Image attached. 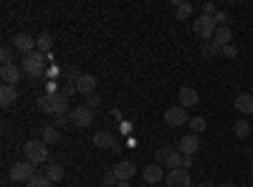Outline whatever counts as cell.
I'll return each instance as SVG.
<instances>
[{
	"instance_id": "obj_1",
	"label": "cell",
	"mask_w": 253,
	"mask_h": 187,
	"mask_svg": "<svg viewBox=\"0 0 253 187\" xmlns=\"http://www.w3.org/2000/svg\"><path fill=\"white\" fill-rule=\"evenodd\" d=\"M46 64H48V56L41 53V51H33V53L23 56V61H20V69H23L26 76L36 78V76H43V74H46Z\"/></svg>"
},
{
	"instance_id": "obj_2",
	"label": "cell",
	"mask_w": 253,
	"mask_h": 187,
	"mask_svg": "<svg viewBox=\"0 0 253 187\" xmlns=\"http://www.w3.org/2000/svg\"><path fill=\"white\" fill-rule=\"evenodd\" d=\"M23 154H26V162H31L33 167L46 164V159H48V144L43 139H28L23 144Z\"/></svg>"
},
{
	"instance_id": "obj_3",
	"label": "cell",
	"mask_w": 253,
	"mask_h": 187,
	"mask_svg": "<svg viewBox=\"0 0 253 187\" xmlns=\"http://www.w3.org/2000/svg\"><path fill=\"white\" fill-rule=\"evenodd\" d=\"M155 162L160 167H167V170H177L182 164V154L177 150H170V147H160L155 152Z\"/></svg>"
},
{
	"instance_id": "obj_4",
	"label": "cell",
	"mask_w": 253,
	"mask_h": 187,
	"mask_svg": "<svg viewBox=\"0 0 253 187\" xmlns=\"http://www.w3.org/2000/svg\"><path fill=\"white\" fill-rule=\"evenodd\" d=\"M193 31H195V36H198V38H203V43H205V40H213V36H215L218 26H215V20H213V18H208V15H198V20L193 23Z\"/></svg>"
},
{
	"instance_id": "obj_5",
	"label": "cell",
	"mask_w": 253,
	"mask_h": 187,
	"mask_svg": "<svg viewBox=\"0 0 253 187\" xmlns=\"http://www.w3.org/2000/svg\"><path fill=\"white\" fill-rule=\"evenodd\" d=\"M165 124H167V127H172V129L182 127V124H190L187 109H185V107H180V104H175V107H170V109L165 112Z\"/></svg>"
},
{
	"instance_id": "obj_6",
	"label": "cell",
	"mask_w": 253,
	"mask_h": 187,
	"mask_svg": "<svg viewBox=\"0 0 253 187\" xmlns=\"http://www.w3.org/2000/svg\"><path fill=\"white\" fill-rule=\"evenodd\" d=\"M36 177V167L31 162H15L10 167V180L13 182H28Z\"/></svg>"
},
{
	"instance_id": "obj_7",
	"label": "cell",
	"mask_w": 253,
	"mask_h": 187,
	"mask_svg": "<svg viewBox=\"0 0 253 187\" xmlns=\"http://www.w3.org/2000/svg\"><path fill=\"white\" fill-rule=\"evenodd\" d=\"M165 182H167V187H193L190 172H187V170H182V167L170 170V172H167V177H165Z\"/></svg>"
},
{
	"instance_id": "obj_8",
	"label": "cell",
	"mask_w": 253,
	"mask_h": 187,
	"mask_svg": "<svg viewBox=\"0 0 253 187\" xmlns=\"http://www.w3.org/2000/svg\"><path fill=\"white\" fill-rule=\"evenodd\" d=\"M74 86L81 96H89V94H96V76L91 74H79L74 78Z\"/></svg>"
},
{
	"instance_id": "obj_9",
	"label": "cell",
	"mask_w": 253,
	"mask_h": 187,
	"mask_svg": "<svg viewBox=\"0 0 253 187\" xmlns=\"http://www.w3.org/2000/svg\"><path fill=\"white\" fill-rule=\"evenodd\" d=\"M112 170H114V175H117L119 182H129V180L137 175V164H134L132 159H122V162L114 164Z\"/></svg>"
},
{
	"instance_id": "obj_10",
	"label": "cell",
	"mask_w": 253,
	"mask_h": 187,
	"mask_svg": "<svg viewBox=\"0 0 253 187\" xmlns=\"http://www.w3.org/2000/svg\"><path fill=\"white\" fill-rule=\"evenodd\" d=\"M91 121H94V112H91L89 107H76V109H71V124H76L79 129H86Z\"/></svg>"
},
{
	"instance_id": "obj_11",
	"label": "cell",
	"mask_w": 253,
	"mask_h": 187,
	"mask_svg": "<svg viewBox=\"0 0 253 187\" xmlns=\"http://www.w3.org/2000/svg\"><path fill=\"white\" fill-rule=\"evenodd\" d=\"M13 46H15V51H18V53L28 56V53H33V51H36V38H33V36H28V33H15V36H13Z\"/></svg>"
},
{
	"instance_id": "obj_12",
	"label": "cell",
	"mask_w": 253,
	"mask_h": 187,
	"mask_svg": "<svg viewBox=\"0 0 253 187\" xmlns=\"http://www.w3.org/2000/svg\"><path fill=\"white\" fill-rule=\"evenodd\" d=\"M198 150H200V137H198V134H185V137L177 142V152H180L182 157H187V154L195 157Z\"/></svg>"
},
{
	"instance_id": "obj_13",
	"label": "cell",
	"mask_w": 253,
	"mask_h": 187,
	"mask_svg": "<svg viewBox=\"0 0 253 187\" xmlns=\"http://www.w3.org/2000/svg\"><path fill=\"white\" fill-rule=\"evenodd\" d=\"M177 101H180V107H185V109L198 107V104H200V94H198V89H193V86H182L180 94H177Z\"/></svg>"
},
{
	"instance_id": "obj_14",
	"label": "cell",
	"mask_w": 253,
	"mask_h": 187,
	"mask_svg": "<svg viewBox=\"0 0 253 187\" xmlns=\"http://www.w3.org/2000/svg\"><path fill=\"white\" fill-rule=\"evenodd\" d=\"M20 76H23V69L15 66V64L0 69V78H3V84H8V86H15L18 81H20Z\"/></svg>"
},
{
	"instance_id": "obj_15",
	"label": "cell",
	"mask_w": 253,
	"mask_h": 187,
	"mask_svg": "<svg viewBox=\"0 0 253 187\" xmlns=\"http://www.w3.org/2000/svg\"><path fill=\"white\" fill-rule=\"evenodd\" d=\"M142 177H144L147 185H157V182L165 180V172H162V167L157 162H152V164H147V167L142 170Z\"/></svg>"
},
{
	"instance_id": "obj_16",
	"label": "cell",
	"mask_w": 253,
	"mask_h": 187,
	"mask_svg": "<svg viewBox=\"0 0 253 187\" xmlns=\"http://www.w3.org/2000/svg\"><path fill=\"white\" fill-rule=\"evenodd\" d=\"M91 142L96 144V147H101V150H114V147H117V144H114V134H112L109 129L96 132V134L91 137Z\"/></svg>"
},
{
	"instance_id": "obj_17",
	"label": "cell",
	"mask_w": 253,
	"mask_h": 187,
	"mask_svg": "<svg viewBox=\"0 0 253 187\" xmlns=\"http://www.w3.org/2000/svg\"><path fill=\"white\" fill-rule=\"evenodd\" d=\"M48 96H51V94H48ZM51 107H53V114H56V116H61V114H71V109H69V96H63L61 91L51 96Z\"/></svg>"
},
{
	"instance_id": "obj_18",
	"label": "cell",
	"mask_w": 253,
	"mask_h": 187,
	"mask_svg": "<svg viewBox=\"0 0 253 187\" xmlns=\"http://www.w3.org/2000/svg\"><path fill=\"white\" fill-rule=\"evenodd\" d=\"M15 101H18V89L15 86H8V84L0 86V107L8 109V107H13Z\"/></svg>"
},
{
	"instance_id": "obj_19",
	"label": "cell",
	"mask_w": 253,
	"mask_h": 187,
	"mask_svg": "<svg viewBox=\"0 0 253 187\" xmlns=\"http://www.w3.org/2000/svg\"><path fill=\"white\" fill-rule=\"evenodd\" d=\"M36 51L46 53V56L53 51V36H51L48 31H43V33H38V36H36Z\"/></svg>"
},
{
	"instance_id": "obj_20",
	"label": "cell",
	"mask_w": 253,
	"mask_h": 187,
	"mask_svg": "<svg viewBox=\"0 0 253 187\" xmlns=\"http://www.w3.org/2000/svg\"><path fill=\"white\" fill-rule=\"evenodd\" d=\"M236 109L241 112V114H253V94H238V99H236Z\"/></svg>"
},
{
	"instance_id": "obj_21",
	"label": "cell",
	"mask_w": 253,
	"mask_h": 187,
	"mask_svg": "<svg viewBox=\"0 0 253 187\" xmlns=\"http://www.w3.org/2000/svg\"><path fill=\"white\" fill-rule=\"evenodd\" d=\"M41 139H43L48 147H53V144L61 142V129L56 127V124H51V127H43V134H41Z\"/></svg>"
},
{
	"instance_id": "obj_22",
	"label": "cell",
	"mask_w": 253,
	"mask_h": 187,
	"mask_svg": "<svg viewBox=\"0 0 253 187\" xmlns=\"http://www.w3.org/2000/svg\"><path fill=\"white\" fill-rule=\"evenodd\" d=\"M213 40L223 48V46H230V40H233V31H230V26H220L213 36Z\"/></svg>"
},
{
	"instance_id": "obj_23",
	"label": "cell",
	"mask_w": 253,
	"mask_h": 187,
	"mask_svg": "<svg viewBox=\"0 0 253 187\" xmlns=\"http://www.w3.org/2000/svg\"><path fill=\"white\" fill-rule=\"evenodd\" d=\"M175 8V15L177 20H187L190 15H193V3H187V0H180V3H172Z\"/></svg>"
},
{
	"instance_id": "obj_24",
	"label": "cell",
	"mask_w": 253,
	"mask_h": 187,
	"mask_svg": "<svg viewBox=\"0 0 253 187\" xmlns=\"http://www.w3.org/2000/svg\"><path fill=\"white\" fill-rule=\"evenodd\" d=\"M51 182H61L63 180V167H61V164L58 162H48L46 164V172H43Z\"/></svg>"
},
{
	"instance_id": "obj_25",
	"label": "cell",
	"mask_w": 253,
	"mask_h": 187,
	"mask_svg": "<svg viewBox=\"0 0 253 187\" xmlns=\"http://www.w3.org/2000/svg\"><path fill=\"white\" fill-rule=\"evenodd\" d=\"M218 53H220V46L215 43V40H205L203 48H200V56L203 58H215Z\"/></svg>"
},
{
	"instance_id": "obj_26",
	"label": "cell",
	"mask_w": 253,
	"mask_h": 187,
	"mask_svg": "<svg viewBox=\"0 0 253 187\" xmlns=\"http://www.w3.org/2000/svg\"><path fill=\"white\" fill-rule=\"evenodd\" d=\"M233 132H236V137H238V139H246V137L251 134V121L238 119V121H236V127H233Z\"/></svg>"
},
{
	"instance_id": "obj_27",
	"label": "cell",
	"mask_w": 253,
	"mask_h": 187,
	"mask_svg": "<svg viewBox=\"0 0 253 187\" xmlns=\"http://www.w3.org/2000/svg\"><path fill=\"white\" fill-rule=\"evenodd\" d=\"M26 187H53V182H51L46 175H36L33 180L26 182Z\"/></svg>"
},
{
	"instance_id": "obj_28",
	"label": "cell",
	"mask_w": 253,
	"mask_h": 187,
	"mask_svg": "<svg viewBox=\"0 0 253 187\" xmlns=\"http://www.w3.org/2000/svg\"><path fill=\"white\" fill-rule=\"evenodd\" d=\"M36 104H38V109L43 112V114H53V107H51V96H48V94H43V96H41Z\"/></svg>"
},
{
	"instance_id": "obj_29",
	"label": "cell",
	"mask_w": 253,
	"mask_h": 187,
	"mask_svg": "<svg viewBox=\"0 0 253 187\" xmlns=\"http://www.w3.org/2000/svg\"><path fill=\"white\" fill-rule=\"evenodd\" d=\"M190 127H193V134H200V132H205L208 124H205L203 116H193V119H190Z\"/></svg>"
},
{
	"instance_id": "obj_30",
	"label": "cell",
	"mask_w": 253,
	"mask_h": 187,
	"mask_svg": "<svg viewBox=\"0 0 253 187\" xmlns=\"http://www.w3.org/2000/svg\"><path fill=\"white\" fill-rule=\"evenodd\" d=\"M104 187H117L119 185V180H117V175H114V170H107V172H104Z\"/></svg>"
},
{
	"instance_id": "obj_31",
	"label": "cell",
	"mask_w": 253,
	"mask_h": 187,
	"mask_svg": "<svg viewBox=\"0 0 253 187\" xmlns=\"http://www.w3.org/2000/svg\"><path fill=\"white\" fill-rule=\"evenodd\" d=\"M84 101H86L84 107H89V109L94 112V109L99 107V101H101V99H99V94H89V96H84Z\"/></svg>"
},
{
	"instance_id": "obj_32",
	"label": "cell",
	"mask_w": 253,
	"mask_h": 187,
	"mask_svg": "<svg viewBox=\"0 0 253 187\" xmlns=\"http://www.w3.org/2000/svg\"><path fill=\"white\" fill-rule=\"evenodd\" d=\"M0 61H3V66H10L13 64V51L8 46H3V51H0Z\"/></svg>"
},
{
	"instance_id": "obj_33",
	"label": "cell",
	"mask_w": 253,
	"mask_h": 187,
	"mask_svg": "<svg viewBox=\"0 0 253 187\" xmlns=\"http://www.w3.org/2000/svg\"><path fill=\"white\" fill-rule=\"evenodd\" d=\"M215 13H218L215 3H203V15H208V18H215Z\"/></svg>"
},
{
	"instance_id": "obj_34",
	"label": "cell",
	"mask_w": 253,
	"mask_h": 187,
	"mask_svg": "<svg viewBox=\"0 0 253 187\" xmlns=\"http://www.w3.org/2000/svg\"><path fill=\"white\" fill-rule=\"evenodd\" d=\"M220 53H223L225 58H236V56H238V48H236L233 43H230V46H223V48H220Z\"/></svg>"
},
{
	"instance_id": "obj_35",
	"label": "cell",
	"mask_w": 253,
	"mask_h": 187,
	"mask_svg": "<svg viewBox=\"0 0 253 187\" xmlns=\"http://www.w3.org/2000/svg\"><path fill=\"white\" fill-rule=\"evenodd\" d=\"M69 124H71V114H61V116H56V127H58V129L69 127Z\"/></svg>"
},
{
	"instance_id": "obj_36",
	"label": "cell",
	"mask_w": 253,
	"mask_h": 187,
	"mask_svg": "<svg viewBox=\"0 0 253 187\" xmlns=\"http://www.w3.org/2000/svg\"><path fill=\"white\" fill-rule=\"evenodd\" d=\"M182 170H190V167H195V157L193 154H187V157H182V164H180Z\"/></svg>"
},
{
	"instance_id": "obj_37",
	"label": "cell",
	"mask_w": 253,
	"mask_h": 187,
	"mask_svg": "<svg viewBox=\"0 0 253 187\" xmlns=\"http://www.w3.org/2000/svg\"><path fill=\"white\" fill-rule=\"evenodd\" d=\"M213 20H215V26H218V28H220V26H225V20H228V15H225V13H223V10H218V13H215V18H213Z\"/></svg>"
},
{
	"instance_id": "obj_38",
	"label": "cell",
	"mask_w": 253,
	"mask_h": 187,
	"mask_svg": "<svg viewBox=\"0 0 253 187\" xmlns=\"http://www.w3.org/2000/svg\"><path fill=\"white\" fill-rule=\"evenodd\" d=\"M58 74H61V69H58V66H48V69H46V76H53V78H56Z\"/></svg>"
},
{
	"instance_id": "obj_39",
	"label": "cell",
	"mask_w": 253,
	"mask_h": 187,
	"mask_svg": "<svg viewBox=\"0 0 253 187\" xmlns=\"http://www.w3.org/2000/svg\"><path fill=\"white\" fill-rule=\"evenodd\" d=\"M198 187H215V185H213V182H200Z\"/></svg>"
},
{
	"instance_id": "obj_40",
	"label": "cell",
	"mask_w": 253,
	"mask_h": 187,
	"mask_svg": "<svg viewBox=\"0 0 253 187\" xmlns=\"http://www.w3.org/2000/svg\"><path fill=\"white\" fill-rule=\"evenodd\" d=\"M218 187H236L233 182H223V185H218Z\"/></svg>"
},
{
	"instance_id": "obj_41",
	"label": "cell",
	"mask_w": 253,
	"mask_h": 187,
	"mask_svg": "<svg viewBox=\"0 0 253 187\" xmlns=\"http://www.w3.org/2000/svg\"><path fill=\"white\" fill-rule=\"evenodd\" d=\"M117 187H132V185H129V182H119Z\"/></svg>"
},
{
	"instance_id": "obj_42",
	"label": "cell",
	"mask_w": 253,
	"mask_h": 187,
	"mask_svg": "<svg viewBox=\"0 0 253 187\" xmlns=\"http://www.w3.org/2000/svg\"><path fill=\"white\" fill-rule=\"evenodd\" d=\"M251 172H253V162H251Z\"/></svg>"
},
{
	"instance_id": "obj_43",
	"label": "cell",
	"mask_w": 253,
	"mask_h": 187,
	"mask_svg": "<svg viewBox=\"0 0 253 187\" xmlns=\"http://www.w3.org/2000/svg\"><path fill=\"white\" fill-rule=\"evenodd\" d=\"M251 187H253V185H251Z\"/></svg>"
}]
</instances>
